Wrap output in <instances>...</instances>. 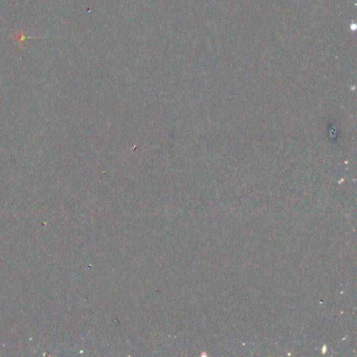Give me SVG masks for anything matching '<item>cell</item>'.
<instances>
[{
    "label": "cell",
    "mask_w": 357,
    "mask_h": 357,
    "mask_svg": "<svg viewBox=\"0 0 357 357\" xmlns=\"http://www.w3.org/2000/svg\"><path fill=\"white\" fill-rule=\"evenodd\" d=\"M355 27H356V25H355V24H352V25H351V27H350V29H351L352 31H355V29H356Z\"/></svg>",
    "instance_id": "obj_1"
}]
</instances>
